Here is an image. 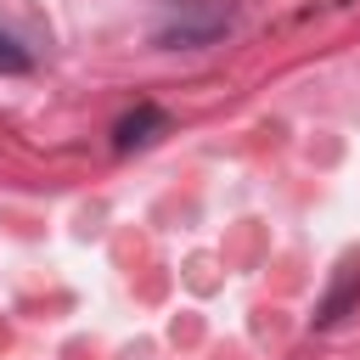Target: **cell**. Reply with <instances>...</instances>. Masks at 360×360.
Wrapping results in <instances>:
<instances>
[{
    "mask_svg": "<svg viewBox=\"0 0 360 360\" xmlns=\"http://www.w3.org/2000/svg\"><path fill=\"white\" fill-rule=\"evenodd\" d=\"M231 28V6H214V0H163V17H158V45H208Z\"/></svg>",
    "mask_w": 360,
    "mask_h": 360,
    "instance_id": "6da1fadb",
    "label": "cell"
},
{
    "mask_svg": "<svg viewBox=\"0 0 360 360\" xmlns=\"http://www.w3.org/2000/svg\"><path fill=\"white\" fill-rule=\"evenodd\" d=\"M169 129V112L152 107V101H135L118 124H112V152H135V146H152L158 135Z\"/></svg>",
    "mask_w": 360,
    "mask_h": 360,
    "instance_id": "7a4b0ae2",
    "label": "cell"
},
{
    "mask_svg": "<svg viewBox=\"0 0 360 360\" xmlns=\"http://www.w3.org/2000/svg\"><path fill=\"white\" fill-rule=\"evenodd\" d=\"M354 298H360V259H349V264L338 270L332 292H326V298H321V309H315V326H332V321H343Z\"/></svg>",
    "mask_w": 360,
    "mask_h": 360,
    "instance_id": "3957f363",
    "label": "cell"
},
{
    "mask_svg": "<svg viewBox=\"0 0 360 360\" xmlns=\"http://www.w3.org/2000/svg\"><path fill=\"white\" fill-rule=\"evenodd\" d=\"M28 68H34V56H28L11 34H0V73H28Z\"/></svg>",
    "mask_w": 360,
    "mask_h": 360,
    "instance_id": "277c9868",
    "label": "cell"
}]
</instances>
